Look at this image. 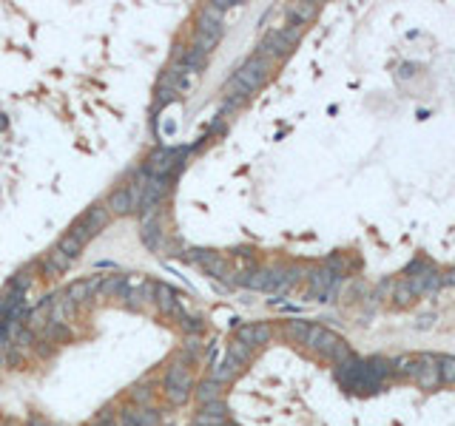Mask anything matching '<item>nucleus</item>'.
Masks as SVG:
<instances>
[{
	"label": "nucleus",
	"mask_w": 455,
	"mask_h": 426,
	"mask_svg": "<svg viewBox=\"0 0 455 426\" xmlns=\"http://www.w3.org/2000/svg\"><path fill=\"white\" fill-rule=\"evenodd\" d=\"M268 74H271V63L268 60H262V57H251L242 68L236 71V74L228 80V85H225V94H228V108L231 105H236V103H242L248 94H253L262 83L268 80Z\"/></svg>",
	"instance_id": "1"
},
{
	"label": "nucleus",
	"mask_w": 455,
	"mask_h": 426,
	"mask_svg": "<svg viewBox=\"0 0 455 426\" xmlns=\"http://www.w3.org/2000/svg\"><path fill=\"white\" fill-rule=\"evenodd\" d=\"M407 375H413V381L421 387V389H436L441 384V375H438V361L436 355H413L410 361V369H407Z\"/></svg>",
	"instance_id": "10"
},
{
	"label": "nucleus",
	"mask_w": 455,
	"mask_h": 426,
	"mask_svg": "<svg viewBox=\"0 0 455 426\" xmlns=\"http://www.w3.org/2000/svg\"><path fill=\"white\" fill-rule=\"evenodd\" d=\"M438 361V375H441V381L444 384H455V358L452 355H441Z\"/></svg>",
	"instance_id": "25"
},
{
	"label": "nucleus",
	"mask_w": 455,
	"mask_h": 426,
	"mask_svg": "<svg viewBox=\"0 0 455 426\" xmlns=\"http://www.w3.org/2000/svg\"><path fill=\"white\" fill-rule=\"evenodd\" d=\"M271 336H273V333H271L268 324H245V327L236 329V341L245 344V347H251V349H256V347H262V344H268Z\"/></svg>",
	"instance_id": "14"
},
{
	"label": "nucleus",
	"mask_w": 455,
	"mask_h": 426,
	"mask_svg": "<svg viewBox=\"0 0 455 426\" xmlns=\"http://www.w3.org/2000/svg\"><path fill=\"white\" fill-rule=\"evenodd\" d=\"M304 347H310V349H316L319 355H325V358H333V361H347V358H353V352H350V347H347V341L342 338V336H336V333H330V329H325V327H310V333H307V338H304Z\"/></svg>",
	"instance_id": "6"
},
{
	"label": "nucleus",
	"mask_w": 455,
	"mask_h": 426,
	"mask_svg": "<svg viewBox=\"0 0 455 426\" xmlns=\"http://www.w3.org/2000/svg\"><path fill=\"white\" fill-rule=\"evenodd\" d=\"M233 6L231 0H222V3H208L202 6L200 12V20H197V34H194V52L208 57L213 52V45L220 43L222 37V12Z\"/></svg>",
	"instance_id": "2"
},
{
	"label": "nucleus",
	"mask_w": 455,
	"mask_h": 426,
	"mask_svg": "<svg viewBox=\"0 0 455 426\" xmlns=\"http://www.w3.org/2000/svg\"><path fill=\"white\" fill-rule=\"evenodd\" d=\"M88 426H117V420H114V415H111V409H103L97 418H94Z\"/></svg>",
	"instance_id": "28"
},
{
	"label": "nucleus",
	"mask_w": 455,
	"mask_h": 426,
	"mask_svg": "<svg viewBox=\"0 0 455 426\" xmlns=\"http://www.w3.org/2000/svg\"><path fill=\"white\" fill-rule=\"evenodd\" d=\"M151 301L159 307V310L165 313V316H171L185 333H200L202 329V321L200 318H194L191 316L185 307H182V301H180V296L168 287V284H162V281H154V290H151Z\"/></svg>",
	"instance_id": "3"
},
{
	"label": "nucleus",
	"mask_w": 455,
	"mask_h": 426,
	"mask_svg": "<svg viewBox=\"0 0 455 426\" xmlns=\"http://www.w3.org/2000/svg\"><path fill=\"white\" fill-rule=\"evenodd\" d=\"M194 395H197V400H200V407L213 404V400H220V398H222V384H220V381H213V378H205V381L197 384Z\"/></svg>",
	"instance_id": "20"
},
{
	"label": "nucleus",
	"mask_w": 455,
	"mask_h": 426,
	"mask_svg": "<svg viewBox=\"0 0 455 426\" xmlns=\"http://www.w3.org/2000/svg\"><path fill=\"white\" fill-rule=\"evenodd\" d=\"M180 159V151L174 148H159L154 151L148 159H146V174L154 179V176H171V168H174V162Z\"/></svg>",
	"instance_id": "13"
},
{
	"label": "nucleus",
	"mask_w": 455,
	"mask_h": 426,
	"mask_svg": "<svg viewBox=\"0 0 455 426\" xmlns=\"http://www.w3.org/2000/svg\"><path fill=\"white\" fill-rule=\"evenodd\" d=\"M441 284H455V270L444 273V276H441Z\"/></svg>",
	"instance_id": "29"
},
{
	"label": "nucleus",
	"mask_w": 455,
	"mask_h": 426,
	"mask_svg": "<svg viewBox=\"0 0 455 426\" xmlns=\"http://www.w3.org/2000/svg\"><path fill=\"white\" fill-rule=\"evenodd\" d=\"M191 262L200 265L213 278H228V262H225V256L217 253V250H205V247L191 250Z\"/></svg>",
	"instance_id": "11"
},
{
	"label": "nucleus",
	"mask_w": 455,
	"mask_h": 426,
	"mask_svg": "<svg viewBox=\"0 0 455 426\" xmlns=\"http://www.w3.org/2000/svg\"><path fill=\"white\" fill-rule=\"evenodd\" d=\"M302 37V26H293L291 29H279V32H271V34H265L262 37V43H259V49H256V57H262V60H279V57H284V54H291V49L296 45V40Z\"/></svg>",
	"instance_id": "7"
},
{
	"label": "nucleus",
	"mask_w": 455,
	"mask_h": 426,
	"mask_svg": "<svg viewBox=\"0 0 455 426\" xmlns=\"http://www.w3.org/2000/svg\"><path fill=\"white\" fill-rule=\"evenodd\" d=\"M68 267H71V258H68L60 247H55L52 253H46V258H43V276H46V278H57V276H63Z\"/></svg>",
	"instance_id": "18"
},
{
	"label": "nucleus",
	"mask_w": 455,
	"mask_h": 426,
	"mask_svg": "<svg viewBox=\"0 0 455 426\" xmlns=\"http://www.w3.org/2000/svg\"><path fill=\"white\" fill-rule=\"evenodd\" d=\"M128 287H131V278H128L126 273H114V276L103 278L100 296H103V298H123V296L128 293Z\"/></svg>",
	"instance_id": "19"
},
{
	"label": "nucleus",
	"mask_w": 455,
	"mask_h": 426,
	"mask_svg": "<svg viewBox=\"0 0 455 426\" xmlns=\"http://www.w3.org/2000/svg\"><path fill=\"white\" fill-rule=\"evenodd\" d=\"M316 12H319L316 3H296V6H291V14L296 17V26H304L310 17H316Z\"/></svg>",
	"instance_id": "24"
},
{
	"label": "nucleus",
	"mask_w": 455,
	"mask_h": 426,
	"mask_svg": "<svg viewBox=\"0 0 455 426\" xmlns=\"http://www.w3.org/2000/svg\"><path fill=\"white\" fill-rule=\"evenodd\" d=\"M225 420H228V407L222 404V400H213V404L202 407L194 426H225Z\"/></svg>",
	"instance_id": "17"
},
{
	"label": "nucleus",
	"mask_w": 455,
	"mask_h": 426,
	"mask_svg": "<svg viewBox=\"0 0 455 426\" xmlns=\"http://www.w3.org/2000/svg\"><path fill=\"white\" fill-rule=\"evenodd\" d=\"M106 207H108V213H111V216H128V213H134V210H137V202L131 199L128 185H119L117 191L108 196Z\"/></svg>",
	"instance_id": "15"
},
{
	"label": "nucleus",
	"mask_w": 455,
	"mask_h": 426,
	"mask_svg": "<svg viewBox=\"0 0 455 426\" xmlns=\"http://www.w3.org/2000/svg\"><path fill=\"white\" fill-rule=\"evenodd\" d=\"M336 281H339V273H333L330 267H319L310 273V290L319 298H327L333 293V287H336Z\"/></svg>",
	"instance_id": "16"
},
{
	"label": "nucleus",
	"mask_w": 455,
	"mask_h": 426,
	"mask_svg": "<svg viewBox=\"0 0 455 426\" xmlns=\"http://www.w3.org/2000/svg\"><path fill=\"white\" fill-rule=\"evenodd\" d=\"M100 284H103V276H88L83 281H75L63 296L75 304V307H80V304H88L94 296L100 293Z\"/></svg>",
	"instance_id": "12"
},
{
	"label": "nucleus",
	"mask_w": 455,
	"mask_h": 426,
	"mask_svg": "<svg viewBox=\"0 0 455 426\" xmlns=\"http://www.w3.org/2000/svg\"><path fill=\"white\" fill-rule=\"evenodd\" d=\"M299 278L296 270H284V267H265V270H251V273H239V284H245L251 290H265V293H284L287 287H293Z\"/></svg>",
	"instance_id": "4"
},
{
	"label": "nucleus",
	"mask_w": 455,
	"mask_h": 426,
	"mask_svg": "<svg viewBox=\"0 0 455 426\" xmlns=\"http://www.w3.org/2000/svg\"><path fill=\"white\" fill-rule=\"evenodd\" d=\"M310 321H287L284 324V336L287 338H293V341H299V344H304V338H307V333H310Z\"/></svg>",
	"instance_id": "23"
},
{
	"label": "nucleus",
	"mask_w": 455,
	"mask_h": 426,
	"mask_svg": "<svg viewBox=\"0 0 455 426\" xmlns=\"http://www.w3.org/2000/svg\"><path fill=\"white\" fill-rule=\"evenodd\" d=\"M142 242H146V247H151V250H159V247H162V227H159V216H154V219H146V222H142Z\"/></svg>",
	"instance_id": "21"
},
{
	"label": "nucleus",
	"mask_w": 455,
	"mask_h": 426,
	"mask_svg": "<svg viewBox=\"0 0 455 426\" xmlns=\"http://www.w3.org/2000/svg\"><path fill=\"white\" fill-rule=\"evenodd\" d=\"M57 247H60V250H63V253H66V256L71 258V262H75V258H77V256L83 253V247H86V245H83L80 239H75V236H71V233L66 230V233L60 236V242H57Z\"/></svg>",
	"instance_id": "22"
},
{
	"label": "nucleus",
	"mask_w": 455,
	"mask_h": 426,
	"mask_svg": "<svg viewBox=\"0 0 455 426\" xmlns=\"http://www.w3.org/2000/svg\"><path fill=\"white\" fill-rule=\"evenodd\" d=\"M111 222V213H108V207L106 205H91L83 216L68 227V233L75 236V239H80L83 245H88L94 236H97L100 230H106V225Z\"/></svg>",
	"instance_id": "8"
},
{
	"label": "nucleus",
	"mask_w": 455,
	"mask_h": 426,
	"mask_svg": "<svg viewBox=\"0 0 455 426\" xmlns=\"http://www.w3.org/2000/svg\"><path fill=\"white\" fill-rule=\"evenodd\" d=\"M139 426H159V412L151 407H142L139 409Z\"/></svg>",
	"instance_id": "27"
},
{
	"label": "nucleus",
	"mask_w": 455,
	"mask_h": 426,
	"mask_svg": "<svg viewBox=\"0 0 455 426\" xmlns=\"http://www.w3.org/2000/svg\"><path fill=\"white\" fill-rule=\"evenodd\" d=\"M162 389H165V398L171 400V404H185V400L194 395V372H191L188 361L177 358L168 372H165V381H162Z\"/></svg>",
	"instance_id": "5"
},
{
	"label": "nucleus",
	"mask_w": 455,
	"mask_h": 426,
	"mask_svg": "<svg viewBox=\"0 0 455 426\" xmlns=\"http://www.w3.org/2000/svg\"><path fill=\"white\" fill-rule=\"evenodd\" d=\"M151 398H154V389L146 387V384H137L131 389V400H134V404H151Z\"/></svg>",
	"instance_id": "26"
},
{
	"label": "nucleus",
	"mask_w": 455,
	"mask_h": 426,
	"mask_svg": "<svg viewBox=\"0 0 455 426\" xmlns=\"http://www.w3.org/2000/svg\"><path fill=\"white\" fill-rule=\"evenodd\" d=\"M251 352H253L251 347H245V344L233 341V344L228 347V352H225L222 364H217V367H213L208 378H213V381H220V384H228V381H233V378L239 375V369H242V367L248 364Z\"/></svg>",
	"instance_id": "9"
},
{
	"label": "nucleus",
	"mask_w": 455,
	"mask_h": 426,
	"mask_svg": "<svg viewBox=\"0 0 455 426\" xmlns=\"http://www.w3.org/2000/svg\"><path fill=\"white\" fill-rule=\"evenodd\" d=\"M29 426H49V423H43V420H29Z\"/></svg>",
	"instance_id": "30"
}]
</instances>
